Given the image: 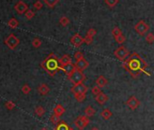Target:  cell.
Returning <instances> with one entry per match:
<instances>
[{
	"instance_id": "obj_2",
	"label": "cell",
	"mask_w": 154,
	"mask_h": 130,
	"mask_svg": "<svg viewBox=\"0 0 154 130\" xmlns=\"http://www.w3.org/2000/svg\"><path fill=\"white\" fill-rule=\"evenodd\" d=\"M59 61L57 60V57L55 54H50V56L42 63V67L49 72L51 75H55V72L60 69V67L58 66Z\"/></svg>"
},
{
	"instance_id": "obj_37",
	"label": "cell",
	"mask_w": 154,
	"mask_h": 130,
	"mask_svg": "<svg viewBox=\"0 0 154 130\" xmlns=\"http://www.w3.org/2000/svg\"><path fill=\"white\" fill-rule=\"evenodd\" d=\"M92 40H94V37H88V36H85L84 37V44H86V45H91L92 43Z\"/></svg>"
},
{
	"instance_id": "obj_18",
	"label": "cell",
	"mask_w": 154,
	"mask_h": 130,
	"mask_svg": "<svg viewBox=\"0 0 154 130\" xmlns=\"http://www.w3.org/2000/svg\"><path fill=\"white\" fill-rule=\"evenodd\" d=\"M101 116L104 119V120H109V119L112 116V113L108 108H105L101 112Z\"/></svg>"
},
{
	"instance_id": "obj_42",
	"label": "cell",
	"mask_w": 154,
	"mask_h": 130,
	"mask_svg": "<svg viewBox=\"0 0 154 130\" xmlns=\"http://www.w3.org/2000/svg\"><path fill=\"white\" fill-rule=\"evenodd\" d=\"M41 130H48L46 127H44V128H42V129H41Z\"/></svg>"
},
{
	"instance_id": "obj_23",
	"label": "cell",
	"mask_w": 154,
	"mask_h": 130,
	"mask_svg": "<svg viewBox=\"0 0 154 130\" xmlns=\"http://www.w3.org/2000/svg\"><path fill=\"white\" fill-rule=\"evenodd\" d=\"M59 22H60L61 26H63L64 27H67V26L70 24V19H69L67 17L63 16V17H60Z\"/></svg>"
},
{
	"instance_id": "obj_25",
	"label": "cell",
	"mask_w": 154,
	"mask_h": 130,
	"mask_svg": "<svg viewBox=\"0 0 154 130\" xmlns=\"http://www.w3.org/2000/svg\"><path fill=\"white\" fill-rule=\"evenodd\" d=\"M114 39H115V41L118 43V44H123V43L126 41V37H125V36L123 35V34H121L120 36L115 37Z\"/></svg>"
},
{
	"instance_id": "obj_22",
	"label": "cell",
	"mask_w": 154,
	"mask_h": 130,
	"mask_svg": "<svg viewBox=\"0 0 154 130\" xmlns=\"http://www.w3.org/2000/svg\"><path fill=\"white\" fill-rule=\"evenodd\" d=\"M43 1H44V3H45L48 7L53 8V7H55V6L59 3L60 0H43Z\"/></svg>"
},
{
	"instance_id": "obj_38",
	"label": "cell",
	"mask_w": 154,
	"mask_h": 130,
	"mask_svg": "<svg viewBox=\"0 0 154 130\" xmlns=\"http://www.w3.org/2000/svg\"><path fill=\"white\" fill-rule=\"evenodd\" d=\"M34 7L36 9V10H40V9H42L43 7V3L40 1V0H37L36 2H35L34 4Z\"/></svg>"
},
{
	"instance_id": "obj_39",
	"label": "cell",
	"mask_w": 154,
	"mask_h": 130,
	"mask_svg": "<svg viewBox=\"0 0 154 130\" xmlns=\"http://www.w3.org/2000/svg\"><path fill=\"white\" fill-rule=\"evenodd\" d=\"M5 106L7 108L8 110H11V109H13V108H15V107H16V105H15L13 102H10V101H8V102H6V103L5 104Z\"/></svg>"
},
{
	"instance_id": "obj_4",
	"label": "cell",
	"mask_w": 154,
	"mask_h": 130,
	"mask_svg": "<svg viewBox=\"0 0 154 130\" xmlns=\"http://www.w3.org/2000/svg\"><path fill=\"white\" fill-rule=\"evenodd\" d=\"M135 32L140 36H145L147 32L150 30V26L145 22L144 20H140L134 26Z\"/></svg>"
},
{
	"instance_id": "obj_10",
	"label": "cell",
	"mask_w": 154,
	"mask_h": 130,
	"mask_svg": "<svg viewBox=\"0 0 154 130\" xmlns=\"http://www.w3.org/2000/svg\"><path fill=\"white\" fill-rule=\"evenodd\" d=\"M70 43L75 47H80L84 43V37H82L81 35H79L78 33H76L70 38Z\"/></svg>"
},
{
	"instance_id": "obj_6",
	"label": "cell",
	"mask_w": 154,
	"mask_h": 130,
	"mask_svg": "<svg viewBox=\"0 0 154 130\" xmlns=\"http://www.w3.org/2000/svg\"><path fill=\"white\" fill-rule=\"evenodd\" d=\"M89 123L90 120L87 116H79L75 121V125L79 130H84Z\"/></svg>"
},
{
	"instance_id": "obj_32",
	"label": "cell",
	"mask_w": 154,
	"mask_h": 130,
	"mask_svg": "<svg viewBox=\"0 0 154 130\" xmlns=\"http://www.w3.org/2000/svg\"><path fill=\"white\" fill-rule=\"evenodd\" d=\"M35 12L33 11V10H30V9H28L27 11L25 13V16H26V19H28V20H30V19H32L34 17H35Z\"/></svg>"
},
{
	"instance_id": "obj_43",
	"label": "cell",
	"mask_w": 154,
	"mask_h": 130,
	"mask_svg": "<svg viewBox=\"0 0 154 130\" xmlns=\"http://www.w3.org/2000/svg\"><path fill=\"white\" fill-rule=\"evenodd\" d=\"M69 130H75V129H74V128H72V127H70V128H69Z\"/></svg>"
},
{
	"instance_id": "obj_12",
	"label": "cell",
	"mask_w": 154,
	"mask_h": 130,
	"mask_svg": "<svg viewBox=\"0 0 154 130\" xmlns=\"http://www.w3.org/2000/svg\"><path fill=\"white\" fill-rule=\"evenodd\" d=\"M89 67V62L84 57V58H82L80 60H77L75 62V68L81 71H83L84 69H86L87 68Z\"/></svg>"
},
{
	"instance_id": "obj_13",
	"label": "cell",
	"mask_w": 154,
	"mask_h": 130,
	"mask_svg": "<svg viewBox=\"0 0 154 130\" xmlns=\"http://www.w3.org/2000/svg\"><path fill=\"white\" fill-rule=\"evenodd\" d=\"M75 68H75V64L72 63V62L69 63V64H67V65H65V66L60 67V69L63 70L65 73V75H67V77H68L69 75H71L72 73H73Z\"/></svg>"
},
{
	"instance_id": "obj_29",
	"label": "cell",
	"mask_w": 154,
	"mask_h": 130,
	"mask_svg": "<svg viewBox=\"0 0 154 130\" xmlns=\"http://www.w3.org/2000/svg\"><path fill=\"white\" fill-rule=\"evenodd\" d=\"M32 45H33V47H34L38 48V47H41V45H42V41H41L39 38L35 37V38H34V39H33V41H32Z\"/></svg>"
},
{
	"instance_id": "obj_16",
	"label": "cell",
	"mask_w": 154,
	"mask_h": 130,
	"mask_svg": "<svg viewBox=\"0 0 154 130\" xmlns=\"http://www.w3.org/2000/svg\"><path fill=\"white\" fill-rule=\"evenodd\" d=\"M107 84H108V80L104 75H100V77L96 79V85L99 88H104Z\"/></svg>"
},
{
	"instance_id": "obj_15",
	"label": "cell",
	"mask_w": 154,
	"mask_h": 130,
	"mask_svg": "<svg viewBox=\"0 0 154 130\" xmlns=\"http://www.w3.org/2000/svg\"><path fill=\"white\" fill-rule=\"evenodd\" d=\"M38 92L40 95H42V96H46L49 92H50V88H49V86L43 83V84H41L39 86H38Z\"/></svg>"
},
{
	"instance_id": "obj_24",
	"label": "cell",
	"mask_w": 154,
	"mask_h": 130,
	"mask_svg": "<svg viewBox=\"0 0 154 130\" xmlns=\"http://www.w3.org/2000/svg\"><path fill=\"white\" fill-rule=\"evenodd\" d=\"M45 108H44L43 106H36L35 109V115H37L38 116H42L45 114Z\"/></svg>"
},
{
	"instance_id": "obj_3",
	"label": "cell",
	"mask_w": 154,
	"mask_h": 130,
	"mask_svg": "<svg viewBox=\"0 0 154 130\" xmlns=\"http://www.w3.org/2000/svg\"><path fill=\"white\" fill-rule=\"evenodd\" d=\"M68 79L71 81V83L76 85L80 83H84V81L85 80V75L83 73V71L75 68L73 73L68 75Z\"/></svg>"
},
{
	"instance_id": "obj_40",
	"label": "cell",
	"mask_w": 154,
	"mask_h": 130,
	"mask_svg": "<svg viewBox=\"0 0 154 130\" xmlns=\"http://www.w3.org/2000/svg\"><path fill=\"white\" fill-rule=\"evenodd\" d=\"M75 58L76 61H77V60H80V59H82V58H84V54L82 53L81 51H77V52L75 54Z\"/></svg>"
},
{
	"instance_id": "obj_34",
	"label": "cell",
	"mask_w": 154,
	"mask_h": 130,
	"mask_svg": "<svg viewBox=\"0 0 154 130\" xmlns=\"http://www.w3.org/2000/svg\"><path fill=\"white\" fill-rule=\"evenodd\" d=\"M101 92V88H99L98 85H94V88H92V95H94L95 96H96L97 95H99Z\"/></svg>"
},
{
	"instance_id": "obj_20",
	"label": "cell",
	"mask_w": 154,
	"mask_h": 130,
	"mask_svg": "<svg viewBox=\"0 0 154 130\" xmlns=\"http://www.w3.org/2000/svg\"><path fill=\"white\" fill-rule=\"evenodd\" d=\"M84 114L85 116H87L88 117H91L92 116L95 115V109L92 106H88L85 109H84Z\"/></svg>"
},
{
	"instance_id": "obj_21",
	"label": "cell",
	"mask_w": 154,
	"mask_h": 130,
	"mask_svg": "<svg viewBox=\"0 0 154 130\" xmlns=\"http://www.w3.org/2000/svg\"><path fill=\"white\" fill-rule=\"evenodd\" d=\"M7 25L9 27H11V28H16L19 25V22H18V20L15 17H12L11 19H9V21L7 22Z\"/></svg>"
},
{
	"instance_id": "obj_8",
	"label": "cell",
	"mask_w": 154,
	"mask_h": 130,
	"mask_svg": "<svg viewBox=\"0 0 154 130\" xmlns=\"http://www.w3.org/2000/svg\"><path fill=\"white\" fill-rule=\"evenodd\" d=\"M71 91L74 95H77V94H86L88 91V88L84 84V83H80V84H76L74 85L73 88H71Z\"/></svg>"
},
{
	"instance_id": "obj_1",
	"label": "cell",
	"mask_w": 154,
	"mask_h": 130,
	"mask_svg": "<svg viewBox=\"0 0 154 130\" xmlns=\"http://www.w3.org/2000/svg\"><path fill=\"white\" fill-rule=\"evenodd\" d=\"M147 67L148 64L136 53H133L130 58L126 61V63L123 64V68H125L133 78H135L134 74L139 75L141 71H144L143 68Z\"/></svg>"
},
{
	"instance_id": "obj_31",
	"label": "cell",
	"mask_w": 154,
	"mask_h": 130,
	"mask_svg": "<svg viewBox=\"0 0 154 130\" xmlns=\"http://www.w3.org/2000/svg\"><path fill=\"white\" fill-rule=\"evenodd\" d=\"M105 3L109 7H114L119 3V0H105Z\"/></svg>"
},
{
	"instance_id": "obj_9",
	"label": "cell",
	"mask_w": 154,
	"mask_h": 130,
	"mask_svg": "<svg viewBox=\"0 0 154 130\" xmlns=\"http://www.w3.org/2000/svg\"><path fill=\"white\" fill-rule=\"evenodd\" d=\"M140 100L137 98L136 96H130L129 98L127 99V101H126V106L130 108V109H131V110H135V109H137V108L139 107V106H140Z\"/></svg>"
},
{
	"instance_id": "obj_14",
	"label": "cell",
	"mask_w": 154,
	"mask_h": 130,
	"mask_svg": "<svg viewBox=\"0 0 154 130\" xmlns=\"http://www.w3.org/2000/svg\"><path fill=\"white\" fill-rule=\"evenodd\" d=\"M95 100H96V102H97L99 105L102 106V105H104V104L108 101V96H107L104 93L101 92L99 95H97V96H95Z\"/></svg>"
},
{
	"instance_id": "obj_28",
	"label": "cell",
	"mask_w": 154,
	"mask_h": 130,
	"mask_svg": "<svg viewBox=\"0 0 154 130\" xmlns=\"http://www.w3.org/2000/svg\"><path fill=\"white\" fill-rule=\"evenodd\" d=\"M145 40L147 43H149V44H152V43H154V34L153 33L147 34L145 37Z\"/></svg>"
},
{
	"instance_id": "obj_11",
	"label": "cell",
	"mask_w": 154,
	"mask_h": 130,
	"mask_svg": "<svg viewBox=\"0 0 154 130\" xmlns=\"http://www.w3.org/2000/svg\"><path fill=\"white\" fill-rule=\"evenodd\" d=\"M15 10L18 14H24L28 10V6L24 1H19L15 5Z\"/></svg>"
},
{
	"instance_id": "obj_41",
	"label": "cell",
	"mask_w": 154,
	"mask_h": 130,
	"mask_svg": "<svg viewBox=\"0 0 154 130\" xmlns=\"http://www.w3.org/2000/svg\"><path fill=\"white\" fill-rule=\"evenodd\" d=\"M91 130H100L98 127H92V128H91Z\"/></svg>"
},
{
	"instance_id": "obj_33",
	"label": "cell",
	"mask_w": 154,
	"mask_h": 130,
	"mask_svg": "<svg viewBox=\"0 0 154 130\" xmlns=\"http://www.w3.org/2000/svg\"><path fill=\"white\" fill-rule=\"evenodd\" d=\"M121 34H122V33H121V30L119 27H114V29L111 30V35L114 36V37H117V36H120Z\"/></svg>"
},
{
	"instance_id": "obj_36",
	"label": "cell",
	"mask_w": 154,
	"mask_h": 130,
	"mask_svg": "<svg viewBox=\"0 0 154 130\" xmlns=\"http://www.w3.org/2000/svg\"><path fill=\"white\" fill-rule=\"evenodd\" d=\"M22 92L25 94V95H28L30 92H31V88L28 85H24L23 88H22Z\"/></svg>"
},
{
	"instance_id": "obj_30",
	"label": "cell",
	"mask_w": 154,
	"mask_h": 130,
	"mask_svg": "<svg viewBox=\"0 0 154 130\" xmlns=\"http://www.w3.org/2000/svg\"><path fill=\"white\" fill-rule=\"evenodd\" d=\"M75 99L78 101V102H84L85 97H86V94H77V95H75Z\"/></svg>"
},
{
	"instance_id": "obj_17",
	"label": "cell",
	"mask_w": 154,
	"mask_h": 130,
	"mask_svg": "<svg viewBox=\"0 0 154 130\" xmlns=\"http://www.w3.org/2000/svg\"><path fill=\"white\" fill-rule=\"evenodd\" d=\"M58 61H59L60 66L63 67V66H65V65L71 63V62H72V58H71L70 56H68V55H64Z\"/></svg>"
},
{
	"instance_id": "obj_27",
	"label": "cell",
	"mask_w": 154,
	"mask_h": 130,
	"mask_svg": "<svg viewBox=\"0 0 154 130\" xmlns=\"http://www.w3.org/2000/svg\"><path fill=\"white\" fill-rule=\"evenodd\" d=\"M50 121L52 122V124L56 125V124H58L59 121H60V116H57V115H55V114H54V115L51 116V117H50Z\"/></svg>"
},
{
	"instance_id": "obj_19",
	"label": "cell",
	"mask_w": 154,
	"mask_h": 130,
	"mask_svg": "<svg viewBox=\"0 0 154 130\" xmlns=\"http://www.w3.org/2000/svg\"><path fill=\"white\" fill-rule=\"evenodd\" d=\"M65 112V107L62 106L61 104H58L56 105V106L55 107V109H54V114L61 116L62 115H63L64 113Z\"/></svg>"
},
{
	"instance_id": "obj_35",
	"label": "cell",
	"mask_w": 154,
	"mask_h": 130,
	"mask_svg": "<svg viewBox=\"0 0 154 130\" xmlns=\"http://www.w3.org/2000/svg\"><path fill=\"white\" fill-rule=\"evenodd\" d=\"M96 33H97V32H96V30H95L94 28H90V29L87 31L86 36L91 37H95Z\"/></svg>"
},
{
	"instance_id": "obj_5",
	"label": "cell",
	"mask_w": 154,
	"mask_h": 130,
	"mask_svg": "<svg viewBox=\"0 0 154 130\" xmlns=\"http://www.w3.org/2000/svg\"><path fill=\"white\" fill-rule=\"evenodd\" d=\"M114 55V57L118 60H120V61H125L126 58L128 57V56L130 55V52H129V50L126 47L121 46V47H118L117 49H115Z\"/></svg>"
},
{
	"instance_id": "obj_26",
	"label": "cell",
	"mask_w": 154,
	"mask_h": 130,
	"mask_svg": "<svg viewBox=\"0 0 154 130\" xmlns=\"http://www.w3.org/2000/svg\"><path fill=\"white\" fill-rule=\"evenodd\" d=\"M69 128H70V126L65 122H62L61 124H59L57 126L55 130H69Z\"/></svg>"
},
{
	"instance_id": "obj_7",
	"label": "cell",
	"mask_w": 154,
	"mask_h": 130,
	"mask_svg": "<svg viewBox=\"0 0 154 130\" xmlns=\"http://www.w3.org/2000/svg\"><path fill=\"white\" fill-rule=\"evenodd\" d=\"M19 39L14 35V34H11V35H9L6 39L5 40V44L8 47L9 49H15L18 45H19Z\"/></svg>"
}]
</instances>
